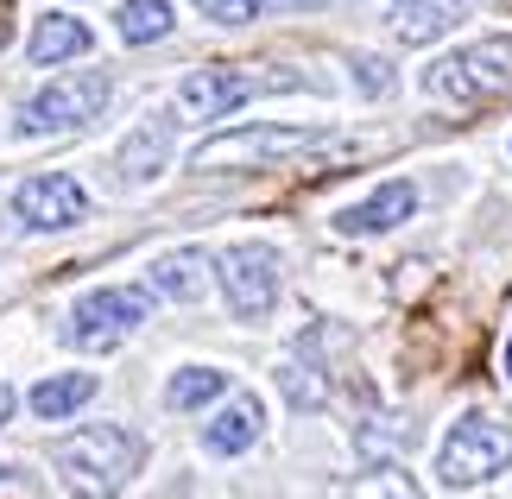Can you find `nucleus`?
<instances>
[{"instance_id": "2eb2a0df", "label": "nucleus", "mask_w": 512, "mask_h": 499, "mask_svg": "<svg viewBox=\"0 0 512 499\" xmlns=\"http://www.w3.org/2000/svg\"><path fill=\"white\" fill-rule=\"evenodd\" d=\"M203 272H209L203 247H177V253H159V259H152V291H159V297H171V304H196V297H203Z\"/></svg>"}, {"instance_id": "6ab92c4d", "label": "nucleus", "mask_w": 512, "mask_h": 499, "mask_svg": "<svg viewBox=\"0 0 512 499\" xmlns=\"http://www.w3.org/2000/svg\"><path fill=\"white\" fill-rule=\"evenodd\" d=\"M336 499H424V487L418 481H411V474L405 468H373V474H361V481H348Z\"/></svg>"}, {"instance_id": "39448f33", "label": "nucleus", "mask_w": 512, "mask_h": 499, "mask_svg": "<svg viewBox=\"0 0 512 499\" xmlns=\"http://www.w3.org/2000/svg\"><path fill=\"white\" fill-rule=\"evenodd\" d=\"M108 95H114V83H108V70H70V76H57L51 89H38L32 102H26V114H19V133H70V127H89L95 114L108 108Z\"/></svg>"}, {"instance_id": "6e6552de", "label": "nucleus", "mask_w": 512, "mask_h": 499, "mask_svg": "<svg viewBox=\"0 0 512 499\" xmlns=\"http://www.w3.org/2000/svg\"><path fill=\"white\" fill-rule=\"evenodd\" d=\"M13 209H19L26 228L57 234V228H76L89 215V190L76 184V177H64V171H45V177H26V184L13 190Z\"/></svg>"}, {"instance_id": "412c9836", "label": "nucleus", "mask_w": 512, "mask_h": 499, "mask_svg": "<svg viewBox=\"0 0 512 499\" xmlns=\"http://www.w3.org/2000/svg\"><path fill=\"white\" fill-rule=\"evenodd\" d=\"M354 449L367 455H399V449H411V424H392V417H373V424H361L354 430Z\"/></svg>"}, {"instance_id": "f3484780", "label": "nucleus", "mask_w": 512, "mask_h": 499, "mask_svg": "<svg viewBox=\"0 0 512 499\" xmlns=\"http://www.w3.org/2000/svg\"><path fill=\"white\" fill-rule=\"evenodd\" d=\"M114 32H121L127 45H159V38L171 32V0H121Z\"/></svg>"}, {"instance_id": "4468645a", "label": "nucleus", "mask_w": 512, "mask_h": 499, "mask_svg": "<svg viewBox=\"0 0 512 499\" xmlns=\"http://www.w3.org/2000/svg\"><path fill=\"white\" fill-rule=\"evenodd\" d=\"M95 45V32L83 26V19H70V13H45L32 26V38H26V57L32 64H64V57H83Z\"/></svg>"}, {"instance_id": "0eeeda50", "label": "nucleus", "mask_w": 512, "mask_h": 499, "mask_svg": "<svg viewBox=\"0 0 512 499\" xmlns=\"http://www.w3.org/2000/svg\"><path fill=\"white\" fill-rule=\"evenodd\" d=\"M279 253H272L266 241H241L228 247L222 259H215V278H222V297L228 310L241 316V323H260V316L279 304Z\"/></svg>"}, {"instance_id": "423d86ee", "label": "nucleus", "mask_w": 512, "mask_h": 499, "mask_svg": "<svg viewBox=\"0 0 512 499\" xmlns=\"http://www.w3.org/2000/svg\"><path fill=\"white\" fill-rule=\"evenodd\" d=\"M146 310H152V297H146V291H133V285L89 291V297H76L64 342H70V348H102V354H108V348H121L127 335L146 323Z\"/></svg>"}, {"instance_id": "f03ea898", "label": "nucleus", "mask_w": 512, "mask_h": 499, "mask_svg": "<svg viewBox=\"0 0 512 499\" xmlns=\"http://www.w3.org/2000/svg\"><path fill=\"white\" fill-rule=\"evenodd\" d=\"M512 468V417L500 411H462L456 424H449L443 436V449H437V481L443 487H481V481H494V474Z\"/></svg>"}, {"instance_id": "f257e3e1", "label": "nucleus", "mask_w": 512, "mask_h": 499, "mask_svg": "<svg viewBox=\"0 0 512 499\" xmlns=\"http://www.w3.org/2000/svg\"><path fill=\"white\" fill-rule=\"evenodd\" d=\"M51 462L64 474V487L76 499H114L146 462V436L127 424H89L76 436H57Z\"/></svg>"}, {"instance_id": "9d476101", "label": "nucleus", "mask_w": 512, "mask_h": 499, "mask_svg": "<svg viewBox=\"0 0 512 499\" xmlns=\"http://www.w3.org/2000/svg\"><path fill=\"white\" fill-rule=\"evenodd\" d=\"M260 430H266V405L253 392H234L222 411L209 417V430H203V449L209 455H241L260 443Z\"/></svg>"}, {"instance_id": "5701e85b", "label": "nucleus", "mask_w": 512, "mask_h": 499, "mask_svg": "<svg viewBox=\"0 0 512 499\" xmlns=\"http://www.w3.org/2000/svg\"><path fill=\"white\" fill-rule=\"evenodd\" d=\"M354 83L367 95H392V64L386 57H354Z\"/></svg>"}, {"instance_id": "f8f14e48", "label": "nucleus", "mask_w": 512, "mask_h": 499, "mask_svg": "<svg viewBox=\"0 0 512 499\" xmlns=\"http://www.w3.org/2000/svg\"><path fill=\"white\" fill-rule=\"evenodd\" d=\"M165 158H171V121L165 114H146V121L127 133V146L114 152V165H121L127 184H146V177L165 171Z\"/></svg>"}, {"instance_id": "a878e982", "label": "nucleus", "mask_w": 512, "mask_h": 499, "mask_svg": "<svg viewBox=\"0 0 512 499\" xmlns=\"http://www.w3.org/2000/svg\"><path fill=\"white\" fill-rule=\"evenodd\" d=\"M285 7H317V0H285Z\"/></svg>"}, {"instance_id": "1a4fd4ad", "label": "nucleus", "mask_w": 512, "mask_h": 499, "mask_svg": "<svg viewBox=\"0 0 512 499\" xmlns=\"http://www.w3.org/2000/svg\"><path fill=\"white\" fill-rule=\"evenodd\" d=\"M266 83L253 70H190L184 89H177V102H184L196 121H222V114H234L241 102H253Z\"/></svg>"}, {"instance_id": "393cba45", "label": "nucleus", "mask_w": 512, "mask_h": 499, "mask_svg": "<svg viewBox=\"0 0 512 499\" xmlns=\"http://www.w3.org/2000/svg\"><path fill=\"white\" fill-rule=\"evenodd\" d=\"M506 379H512V335H506Z\"/></svg>"}, {"instance_id": "b1692460", "label": "nucleus", "mask_w": 512, "mask_h": 499, "mask_svg": "<svg viewBox=\"0 0 512 499\" xmlns=\"http://www.w3.org/2000/svg\"><path fill=\"white\" fill-rule=\"evenodd\" d=\"M7 417H13V386L0 379V424H7Z\"/></svg>"}, {"instance_id": "ddd939ff", "label": "nucleus", "mask_w": 512, "mask_h": 499, "mask_svg": "<svg viewBox=\"0 0 512 499\" xmlns=\"http://www.w3.org/2000/svg\"><path fill=\"white\" fill-rule=\"evenodd\" d=\"M392 7V32L399 45H430L462 19V0H386Z\"/></svg>"}, {"instance_id": "aec40b11", "label": "nucleus", "mask_w": 512, "mask_h": 499, "mask_svg": "<svg viewBox=\"0 0 512 499\" xmlns=\"http://www.w3.org/2000/svg\"><path fill=\"white\" fill-rule=\"evenodd\" d=\"M279 392H285L298 411H317V405H329V379H323L317 367H304V361H285V367H279Z\"/></svg>"}, {"instance_id": "9b49d317", "label": "nucleus", "mask_w": 512, "mask_h": 499, "mask_svg": "<svg viewBox=\"0 0 512 499\" xmlns=\"http://www.w3.org/2000/svg\"><path fill=\"white\" fill-rule=\"evenodd\" d=\"M411 209H418V190H411L405 177H392V184H380V190L367 196V203L342 209V215H336V228H342V234H386V228L411 222Z\"/></svg>"}, {"instance_id": "7ed1b4c3", "label": "nucleus", "mask_w": 512, "mask_h": 499, "mask_svg": "<svg viewBox=\"0 0 512 499\" xmlns=\"http://www.w3.org/2000/svg\"><path fill=\"white\" fill-rule=\"evenodd\" d=\"M323 146H329L323 127H279V121L228 127V133H215L190 152V171H260V165H279V158H298V152H323Z\"/></svg>"}, {"instance_id": "a211bd4d", "label": "nucleus", "mask_w": 512, "mask_h": 499, "mask_svg": "<svg viewBox=\"0 0 512 499\" xmlns=\"http://www.w3.org/2000/svg\"><path fill=\"white\" fill-rule=\"evenodd\" d=\"M222 392H228V373L222 367H184V373H171L165 405L171 411H196V405H209V398H222Z\"/></svg>"}, {"instance_id": "4be33fe9", "label": "nucleus", "mask_w": 512, "mask_h": 499, "mask_svg": "<svg viewBox=\"0 0 512 499\" xmlns=\"http://www.w3.org/2000/svg\"><path fill=\"white\" fill-rule=\"evenodd\" d=\"M196 13L215 26H247V19H260V0H196Z\"/></svg>"}, {"instance_id": "20e7f679", "label": "nucleus", "mask_w": 512, "mask_h": 499, "mask_svg": "<svg viewBox=\"0 0 512 499\" xmlns=\"http://www.w3.org/2000/svg\"><path fill=\"white\" fill-rule=\"evenodd\" d=\"M506 89H512V38L506 32L449 51L424 70V95H437V102H494Z\"/></svg>"}, {"instance_id": "dca6fc26", "label": "nucleus", "mask_w": 512, "mask_h": 499, "mask_svg": "<svg viewBox=\"0 0 512 499\" xmlns=\"http://www.w3.org/2000/svg\"><path fill=\"white\" fill-rule=\"evenodd\" d=\"M95 398V373H51V379H38L32 386V417H45V424H64L70 411H83Z\"/></svg>"}]
</instances>
